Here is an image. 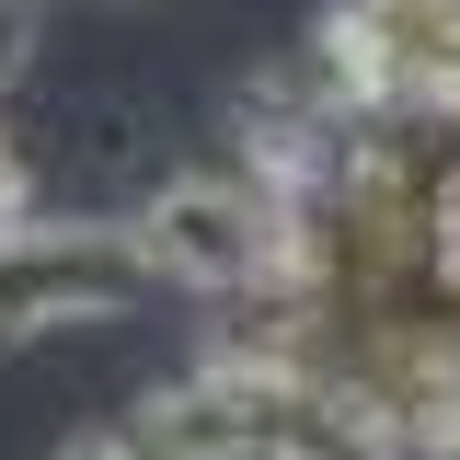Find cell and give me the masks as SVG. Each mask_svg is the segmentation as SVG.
Here are the masks:
<instances>
[{
  "mask_svg": "<svg viewBox=\"0 0 460 460\" xmlns=\"http://www.w3.org/2000/svg\"><path fill=\"white\" fill-rule=\"evenodd\" d=\"M69 460H138V438H81Z\"/></svg>",
  "mask_w": 460,
  "mask_h": 460,
  "instance_id": "obj_5",
  "label": "cell"
},
{
  "mask_svg": "<svg viewBox=\"0 0 460 460\" xmlns=\"http://www.w3.org/2000/svg\"><path fill=\"white\" fill-rule=\"evenodd\" d=\"M138 460H392L380 414L323 380V368H277V357H208L172 392L138 402Z\"/></svg>",
  "mask_w": 460,
  "mask_h": 460,
  "instance_id": "obj_1",
  "label": "cell"
},
{
  "mask_svg": "<svg viewBox=\"0 0 460 460\" xmlns=\"http://www.w3.org/2000/svg\"><path fill=\"white\" fill-rule=\"evenodd\" d=\"M12 219H35V162L12 150V127H0V230Z\"/></svg>",
  "mask_w": 460,
  "mask_h": 460,
  "instance_id": "obj_4",
  "label": "cell"
},
{
  "mask_svg": "<svg viewBox=\"0 0 460 460\" xmlns=\"http://www.w3.org/2000/svg\"><path fill=\"white\" fill-rule=\"evenodd\" d=\"M288 230H299V196L253 184V172H184V184H162V196L127 219V242L150 253L162 288L230 299V288H253V277L288 265Z\"/></svg>",
  "mask_w": 460,
  "mask_h": 460,
  "instance_id": "obj_3",
  "label": "cell"
},
{
  "mask_svg": "<svg viewBox=\"0 0 460 460\" xmlns=\"http://www.w3.org/2000/svg\"><path fill=\"white\" fill-rule=\"evenodd\" d=\"M162 277L127 242V219H12L0 230V345L58 334V323H127Z\"/></svg>",
  "mask_w": 460,
  "mask_h": 460,
  "instance_id": "obj_2",
  "label": "cell"
}]
</instances>
